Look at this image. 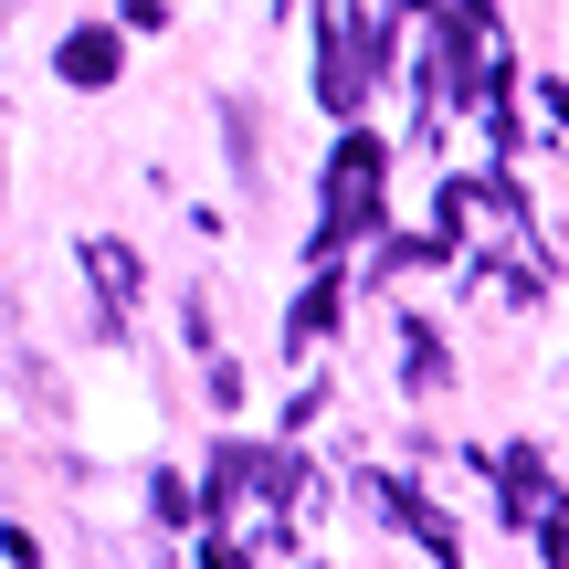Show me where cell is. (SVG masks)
I'll list each match as a JSON object with an SVG mask.
<instances>
[{
	"label": "cell",
	"instance_id": "7",
	"mask_svg": "<svg viewBox=\"0 0 569 569\" xmlns=\"http://www.w3.org/2000/svg\"><path fill=\"white\" fill-rule=\"evenodd\" d=\"M284 327H296V338H327V327H338V284H306V296H296V317H284Z\"/></svg>",
	"mask_w": 569,
	"mask_h": 569
},
{
	"label": "cell",
	"instance_id": "2",
	"mask_svg": "<svg viewBox=\"0 0 569 569\" xmlns=\"http://www.w3.org/2000/svg\"><path fill=\"white\" fill-rule=\"evenodd\" d=\"M369 74H380V21L369 11H327V63H317V96L338 106V117H359V96H369Z\"/></svg>",
	"mask_w": 569,
	"mask_h": 569
},
{
	"label": "cell",
	"instance_id": "3",
	"mask_svg": "<svg viewBox=\"0 0 569 569\" xmlns=\"http://www.w3.org/2000/svg\"><path fill=\"white\" fill-rule=\"evenodd\" d=\"M369 486H380V507H390V517H401V528H411V538H422V549H432V559H465V528H453V517H432V507H422V496H411V486H390V475H369Z\"/></svg>",
	"mask_w": 569,
	"mask_h": 569
},
{
	"label": "cell",
	"instance_id": "5",
	"mask_svg": "<svg viewBox=\"0 0 569 569\" xmlns=\"http://www.w3.org/2000/svg\"><path fill=\"white\" fill-rule=\"evenodd\" d=\"M496 475H507V517L538 528V507H549V465H538V453H496Z\"/></svg>",
	"mask_w": 569,
	"mask_h": 569
},
{
	"label": "cell",
	"instance_id": "6",
	"mask_svg": "<svg viewBox=\"0 0 569 569\" xmlns=\"http://www.w3.org/2000/svg\"><path fill=\"white\" fill-rule=\"evenodd\" d=\"M84 274H96V296H106V306L138 296V253H127V243H84Z\"/></svg>",
	"mask_w": 569,
	"mask_h": 569
},
{
	"label": "cell",
	"instance_id": "1",
	"mask_svg": "<svg viewBox=\"0 0 569 569\" xmlns=\"http://www.w3.org/2000/svg\"><path fill=\"white\" fill-rule=\"evenodd\" d=\"M380 138H338V159H327V211H317V232H306V253H338V243H359L369 222H380Z\"/></svg>",
	"mask_w": 569,
	"mask_h": 569
},
{
	"label": "cell",
	"instance_id": "8",
	"mask_svg": "<svg viewBox=\"0 0 569 569\" xmlns=\"http://www.w3.org/2000/svg\"><path fill=\"white\" fill-rule=\"evenodd\" d=\"M443 369H453V359H443V338L411 317V390H443Z\"/></svg>",
	"mask_w": 569,
	"mask_h": 569
},
{
	"label": "cell",
	"instance_id": "4",
	"mask_svg": "<svg viewBox=\"0 0 569 569\" xmlns=\"http://www.w3.org/2000/svg\"><path fill=\"white\" fill-rule=\"evenodd\" d=\"M63 84H117V63H127V42L106 32V21H84V32H63Z\"/></svg>",
	"mask_w": 569,
	"mask_h": 569
}]
</instances>
